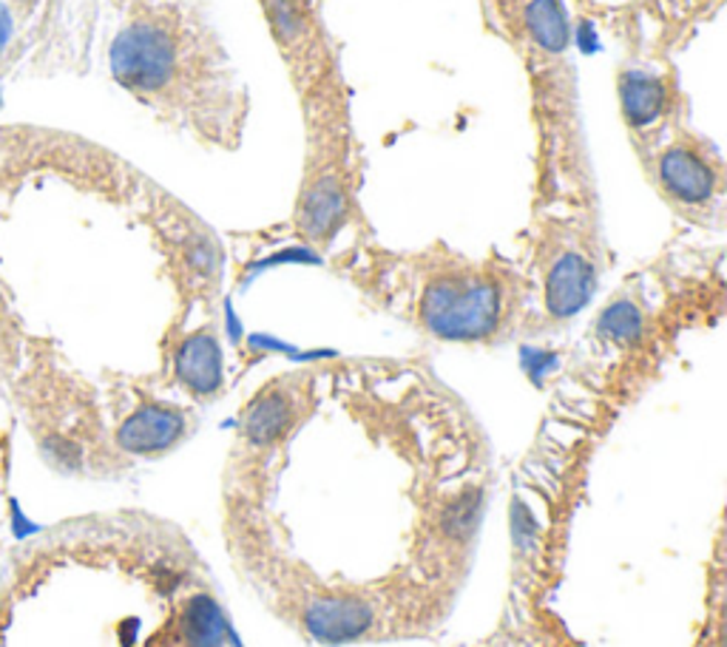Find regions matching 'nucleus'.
Masks as SVG:
<instances>
[{"label": "nucleus", "mask_w": 727, "mask_h": 647, "mask_svg": "<svg viewBox=\"0 0 727 647\" xmlns=\"http://www.w3.org/2000/svg\"><path fill=\"white\" fill-rule=\"evenodd\" d=\"M605 267L599 202H562L532 210L529 270L534 332L574 321L591 304Z\"/></svg>", "instance_id": "obj_5"}, {"label": "nucleus", "mask_w": 727, "mask_h": 647, "mask_svg": "<svg viewBox=\"0 0 727 647\" xmlns=\"http://www.w3.org/2000/svg\"><path fill=\"white\" fill-rule=\"evenodd\" d=\"M332 267L373 307L440 344L497 346L534 332L526 270L497 253L467 256L444 242L389 251L359 236Z\"/></svg>", "instance_id": "obj_2"}, {"label": "nucleus", "mask_w": 727, "mask_h": 647, "mask_svg": "<svg viewBox=\"0 0 727 647\" xmlns=\"http://www.w3.org/2000/svg\"><path fill=\"white\" fill-rule=\"evenodd\" d=\"M137 205L182 298V321L196 307L208 313L222 284V245L217 233L196 210L154 180L145 182Z\"/></svg>", "instance_id": "obj_7"}, {"label": "nucleus", "mask_w": 727, "mask_h": 647, "mask_svg": "<svg viewBox=\"0 0 727 647\" xmlns=\"http://www.w3.org/2000/svg\"><path fill=\"white\" fill-rule=\"evenodd\" d=\"M111 77L157 123L205 151L242 148L253 100L202 0H125Z\"/></svg>", "instance_id": "obj_1"}, {"label": "nucleus", "mask_w": 727, "mask_h": 647, "mask_svg": "<svg viewBox=\"0 0 727 647\" xmlns=\"http://www.w3.org/2000/svg\"><path fill=\"white\" fill-rule=\"evenodd\" d=\"M645 185L665 208L696 228H719L725 219V154L693 120L677 125L645 151L634 154Z\"/></svg>", "instance_id": "obj_6"}, {"label": "nucleus", "mask_w": 727, "mask_h": 647, "mask_svg": "<svg viewBox=\"0 0 727 647\" xmlns=\"http://www.w3.org/2000/svg\"><path fill=\"white\" fill-rule=\"evenodd\" d=\"M256 7L293 94L341 60L318 0H256Z\"/></svg>", "instance_id": "obj_9"}, {"label": "nucleus", "mask_w": 727, "mask_h": 647, "mask_svg": "<svg viewBox=\"0 0 727 647\" xmlns=\"http://www.w3.org/2000/svg\"><path fill=\"white\" fill-rule=\"evenodd\" d=\"M486 21L518 60L532 123V210L597 199L585 131L577 40L566 0H481Z\"/></svg>", "instance_id": "obj_3"}, {"label": "nucleus", "mask_w": 727, "mask_h": 647, "mask_svg": "<svg viewBox=\"0 0 727 647\" xmlns=\"http://www.w3.org/2000/svg\"><path fill=\"white\" fill-rule=\"evenodd\" d=\"M614 97L631 154L645 151L677 125L693 120L691 94L674 60L626 54L614 69Z\"/></svg>", "instance_id": "obj_8"}, {"label": "nucleus", "mask_w": 727, "mask_h": 647, "mask_svg": "<svg viewBox=\"0 0 727 647\" xmlns=\"http://www.w3.org/2000/svg\"><path fill=\"white\" fill-rule=\"evenodd\" d=\"M295 622L310 639L330 647L373 639L381 627V617L369 599L347 597V594L304 599L295 613Z\"/></svg>", "instance_id": "obj_12"}, {"label": "nucleus", "mask_w": 727, "mask_h": 647, "mask_svg": "<svg viewBox=\"0 0 727 647\" xmlns=\"http://www.w3.org/2000/svg\"><path fill=\"white\" fill-rule=\"evenodd\" d=\"M191 426H194V417L185 406L143 395L117 426L114 443L129 454L154 457V454H166L173 447H180Z\"/></svg>", "instance_id": "obj_13"}, {"label": "nucleus", "mask_w": 727, "mask_h": 647, "mask_svg": "<svg viewBox=\"0 0 727 647\" xmlns=\"http://www.w3.org/2000/svg\"><path fill=\"white\" fill-rule=\"evenodd\" d=\"M295 100L304 139L288 224L304 247L330 253L350 231L367 233L361 205L364 151L355 134L353 94L341 60L295 94Z\"/></svg>", "instance_id": "obj_4"}, {"label": "nucleus", "mask_w": 727, "mask_h": 647, "mask_svg": "<svg viewBox=\"0 0 727 647\" xmlns=\"http://www.w3.org/2000/svg\"><path fill=\"white\" fill-rule=\"evenodd\" d=\"M316 392L318 375L313 369H295L262 383L239 415V447L251 454L284 447L316 412Z\"/></svg>", "instance_id": "obj_10"}, {"label": "nucleus", "mask_w": 727, "mask_h": 647, "mask_svg": "<svg viewBox=\"0 0 727 647\" xmlns=\"http://www.w3.org/2000/svg\"><path fill=\"white\" fill-rule=\"evenodd\" d=\"M9 523H12V537L15 539H29L32 534L40 532V525L35 520L26 517V511L21 509V500H9Z\"/></svg>", "instance_id": "obj_14"}, {"label": "nucleus", "mask_w": 727, "mask_h": 647, "mask_svg": "<svg viewBox=\"0 0 727 647\" xmlns=\"http://www.w3.org/2000/svg\"><path fill=\"white\" fill-rule=\"evenodd\" d=\"M166 373L191 401L210 403L225 392V353L217 324L205 318L194 327H177L166 339Z\"/></svg>", "instance_id": "obj_11"}]
</instances>
